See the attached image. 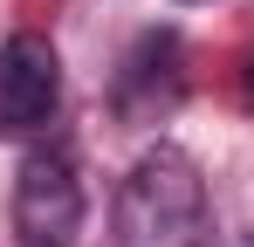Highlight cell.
<instances>
[{
  "label": "cell",
  "mask_w": 254,
  "mask_h": 247,
  "mask_svg": "<svg viewBox=\"0 0 254 247\" xmlns=\"http://www.w3.org/2000/svg\"><path fill=\"white\" fill-rule=\"evenodd\" d=\"M62 110V55L42 35L0 41V137H35Z\"/></svg>",
  "instance_id": "277c9868"
},
{
  "label": "cell",
  "mask_w": 254,
  "mask_h": 247,
  "mask_svg": "<svg viewBox=\"0 0 254 247\" xmlns=\"http://www.w3.org/2000/svg\"><path fill=\"white\" fill-rule=\"evenodd\" d=\"M234 82H241V103H248V110H254V48H248V55H241V69H234Z\"/></svg>",
  "instance_id": "5b68a950"
},
{
  "label": "cell",
  "mask_w": 254,
  "mask_h": 247,
  "mask_svg": "<svg viewBox=\"0 0 254 247\" xmlns=\"http://www.w3.org/2000/svg\"><path fill=\"white\" fill-rule=\"evenodd\" d=\"M14 234L21 247H69L83 234V179L62 151H28L14 172Z\"/></svg>",
  "instance_id": "7a4b0ae2"
},
{
  "label": "cell",
  "mask_w": 254,
  "mask_h": 247,
  "mask_svg": "<svg viewBox=\"0 0 254 247\" xmlns=\"http://www.w3.org/2000/svg\"><path fill=\"white\" fill-rule=\"evenodd\" d=\"M117 247H213V206H206V179L186 151H144L117 185Z\"/></svg>",
  "instance_id": "6da1fadb"
},
{
  "label": "cell",
  "mask_w": 254,
  "mask_h": 247,
  "mask_svg": "<svg viewBox=\"0 0 254 247\" xmlns=\"http://www.w3.org/2000/svg\"><path fill=\"white\" fill-rule=\"evenodd\" d=\"M248 247H254V241H248Z\"/></svg>",
  "instance_id": "8992f818"
},
{
  "label": "cell",
  "mask_w": 254,
  "mask_h": 247,
  "mask_svg": "<svg viewBox=\"0 0 254 247\" xmlns=\"http://www.w3.org/2000/svg\"><path fill=\"white\" fill-rule=\"evenodd\" d=\"M179 96H186V41L172 28H144L117 62L110 103H117L124 124H158L179 110Z\"/></svg>",
  "instance_id": "3957f363"
}]
</instances>
